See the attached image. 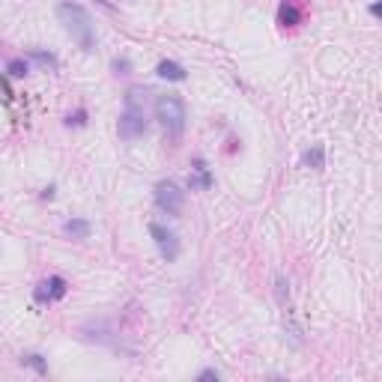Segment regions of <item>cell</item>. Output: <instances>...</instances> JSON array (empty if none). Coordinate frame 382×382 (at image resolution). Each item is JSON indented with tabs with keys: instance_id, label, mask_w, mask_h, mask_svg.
<instances>
[{
	"instance_id": "6da1fadb",
	"label": "cell",
	"mask_w": 382,
	"mask_h": 382,
	"mask_svg": "<svg viewBox=\"0 0 382 382\" xmlns=\"http://www.w3.org/2000/svg\"><path fill=\"white\" fill-rule=\"evenodd\" d=\"M57 21L63 24V30L72 36V42L81 51L96 48V24L90 18V12H87L81 4H72V0L57 4Z\"/></svg>"
},
{
	"instance_id": "7a4b0ae2",
	"label": "cell",
	"mask_w": 382,
	"mask_h": 382,
	"mask_svg": "<svg viewBox=\"0 0 382 382\" xmlns=\"http://www.w3.org/2000/svg\"><path fill=\"white\" fill-rule=\"evenodd\" d=\"M120 137L123 141H135L147 132V108H144V90H129L125 96V111L120 113Z\"/></svg>"
},
{
	"instance_id": "3957f363",
	"label": "cell",
	"mask_w": 382,
	"mask_h": 382,
	"mask_svg": "<svg viewBox=\"0 0 382 382\" xmlns=\"http://www.w3.org/2000/svg\"><path fill=\"white\" fill-rule=\"evenodd\" d=\"M156 117L161 123V129L171 137H180L185 132V120H188L185 101L180 96H159L156 99Z\"/></svg>"
},
{
	"instance_id": "277c9868",
	"label": "cell",
	"mask_w": 382,
	"mask_h": 382,
	"mask_svg": "<svg viewBox=\"0 0 382 382\" xmlns=\"http://www.w3.org/2000/svg\"><path fill=\"white\" fill-rule=\"evenodd\" d=\"M156 203H159V209H164L168 215H176V212H183L185 191L176 185L173 180H161V183L156 185Z\"/></svg>"
},
{
	"instance_id": "5b68a950",
	"label": "cell",
	"mask_w": 382,
	"mask_h": 382,
	"mask_svg": "<svg viewBox=\"0 0 382 382\" xmlns=\"http://www.w3.org/2000/svg\"><path fill=\"white\" fill-rule=\"evenodd\" d=\"M149 236L152 242H156V248L159 254L168 263H173L176 257H180V239H176V233H171L168 227H161V224H149Z\"/></svg>"
},
{
	"instance_id": "8992f818",
	"label": "cell",
	"mask_w": 382,
	"mask_h": 382,
	"mask_svg": "<svg viewBox=\"0 0 382 382\" xmlns=\"http://www.w3.org/2000/svg\"><path fill=\"white\" fill-rule=\"evenodd\" d=\"M66 290L69 287H66V281H63L60 275H51L48 281H42L39 287H36L33 296H36V302H57V299L66 296Z\"/></svg>"
},
{
	"instance_id": "52a82bcc",
	"label": "cell",
	"mask_w": 382,
	"mask_h": 382,
	"mask_svg": "<svg viewBox=\"0 0 382 382\" xmlns=\"http://www.w3.org/2000/svg\"><path fill=\"white\" fill-rule=\"evenodd\" d=\"M188 185L195 191H207L212 185V173H209V168L200 159L195 161V168H191V173H188Z\"/></svg>"
},
{
	"instance_id": "ba28073f",
	"label": "cell",
	"mask_w": 382,
	"mask_h": 382,
	"mask_svg": "<svg viewBox=\"0 0 382 382\" xmlns=\"http://www.w3.org/2000/svg\"><path fill=\"white\" fill-rule=\"evenodd\" d=\"M159 75L164 81H185V69L180 66V63H173V60H161L159 63Z\"/></svg>"
},
{
	"instance_id": "9c48e42d",
	"label": "cell",
	"mask_w": 382,
	"mask_h": 382,
	"mask_svg": "<svg viewBox=\"0 0 382 382\" xmlns=\"http://www.w3.org/2000/svg\"><path fill=\"white\" fill-rule=\"evenodd\" d=\"M63 233L72 236V239H87L90 236V221H84V218H72L63 224Z\"/></svg>"
},
{
	"instance_id": "30bf717a",
	"label": "cell",
	"mask_w": 382,
	"mask_h": 382,
	"mask_svg": "<svg viewBox=\"0 0 382 382\" xmlns=\"http://www.w3.org/2000/svg\"><path fill=\"white\" fill-rule=\"evenodd\" d=\"M302 161L308 164V168L320 171L323 164H326V152H323V147H320V144H314V147H311V149H308V152H304V156H302Z\"/></svg>"
},
{
	"instance_id": "8fae6325",
	"label": "cell",
	"mask_w": 382,
	"mask_h": 382,
	"mask_svg": "<svg viewBox=\"0 0 382 382\" xmlns=\"http://www.w3.org/2000/svg\"><path fill=\"white\" fill-rule=\"evenodd\" d=\"M30 60H36V63H39L42 69H48V72H57V66H60L57 57H54V54H45V51H30Z\"/></svg>"
},
{
	"instance_id": "7c38bea8",
	"label": "cell",
	"mask_w": 382,
	"mask_h": 382,
	"mask_svg": "<svg viewBox=\"0 0 382 382\" xmlns=\"http://www.w3.org/2000/svg\"><path fill=\"white\" fill-rule=\"evenodd\" d=\"M6 72L12 75V78H24V75L30 72V63H27V60H21V57H16V60H9V63H6Z\"/></svg>"
},
{
	"instance_id": "4fadbf2b",
	"label": "cell",
	"mask_w": 382,
	"mask_h": 382,
	"mask_svg": "<svg viewBox=\"0 0 382 382\" xmlns=\"http://www.w3.org/2000/svg\"><path fill=\"white\" fill-rule=\"evenodd\" d=\"M24 364L36 367L39 374H48V367H45V362H42V355H27V359H24Z\"/></svg>"
},
{
	"instance_id": "5bb4252c",
	"label": "cell",
	"mask_w": 382,
	"mask_h": 382,
	"mask_svg": "<svg viewBox=\"0 0 382 382\" xmlns=\"http://www.w3.org/2000/svg\"><path fill=\"white\" fill-rule=\"evenodd\" d=\"M197 379H215V382H218V379H221V374H218V371H212V367H209V371H203Z\"/></svg>"
},
{
	"instance_id": "9a60e30c",
	"label": "cell",
	"mask_w": 382,
	"mask_h": 382,
	"mask_svg": "<svg viewBox=\"0 0 382 382\" xmlns=\"http://www.w3.org/2000/svg\"><path fill=\"white\" fill-rule=\"evenodd\" d=\"M371 16L382 18V0H376V4H371Z\"/></svg>"
}]
</instances>
